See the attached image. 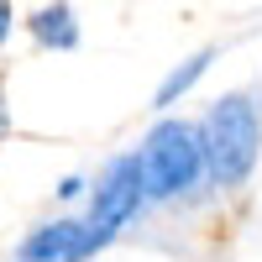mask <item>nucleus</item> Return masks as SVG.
<instances>
[{"label":"nucleus","instance_id":"1","mask_svg":"<svg viewBox=\"0 0 262 262\" xmlns=\"http://www.w3.org/2000/svg\"><path fill=\"white\" fill-rule=\"evenodd\" d=\"M142 184L147 200H179L205 173V126L189 121H158L142 142Z\"/></svg>","mask_w":262,"mask_h":262},{"label":"nucleus","instance_id":"2","mask_svg":"<svg viewBox=\"0 0 262 262\" xmlns=\"http://www.w3.org/2000/svg\"><path fill=\"white\" fill-rule=\"evenodd\" d=\"M262 152V126H257V105L247 95H226L205 121V168L221 189L247 184V173L257 168Z\"/></svg>","mask_w":262,"mask_h":262},{"label":"nucleus","instance_id":"3","mask_svg":"<svg viewBox=\"0 0 262 262\" xmlns=\"http://www.w3.org/2000/svg\"><path fill=\"white\" fill-rule=\"evenodd\" d=\"M147 200V184H142V158L137 152H121V158H111V168L100 173L95 184V200H90V226L95 231H121L131 215L142 210Z\"/></svg>","mask_w":262,"mask_h":262},{"label":"nucleus","instance_id":"4","mask_svg":"<svg viewBox=\"0 0 262 262\" xmlns=\"http://www.w3.org/2000/svg\"><path fill=\"white\" fill-rule=\"evenodd\" d=\"M105 242H111V231H95L90 221H53V226L32 231L16 257L21 262H84V257H95Z\"/></svg>","mask_w":262,"mask_h":262},{"label":"nucleus","instance_id":"5","mask_svg":"<svg viewBox=\"0 0 262 262\" xmlns=\"http://www.w3.org/2000/svg\"><path fill=\"white\" fill-rule=\"evenodd\" d=\"M27 27H32V37L42 42V48H58V53H74L79 48V21H74L69 6H42Z\"/></svg>","mask_w":262,"mask_h":262},{"label":"nucleus","instance_id":"6","mask_svg":"<svg viewBox=\"0 0 262 262\" xmlns=\"http://www.w3.org/2000/svg\"><path fill=\"white\" fill-rule=\"evenodd\" d=\"M210 63H215V48H205V53H194V58L184 63V69H173V74H168V79L158 84V100H152V105H158V111H168V105L179 100V95H189L194 84L205 79V69H210Z\"/></svg>","mask_w":262,"mask_h":262},{"label":"nucleus","instance_id":"7","mask_svg":"<svg viewBox=\"0 0 262 262\" xmlns=\"http://www.w3.org/2000/svg\"><path fill=\"white\" fill-rule=\"evenodd\" d=\"M79 194H84V179H79V173H74V179H63V184H58V200H79Z\"/></svg>","mask_w":262,"mask_h":262},{"label":"nucleus","instance_id":"8","mask_svg":"<svg viewBox=\"0 0 262 262\" xmlns=\"http://www.w3.org/2000/svg\"><path fill=\"white\" fill-rule=\"evenodd\" d=\"M11 21H16V16H11V0H0V42H6V32H11Z\"/></svg>","mask_w":262,"mask_h":262},{"label":"nucleus","instance_id":"9","mask_svg":"<svg viewBox=\"0 0 262 262\" xmlns=\"http://www.w3.org/2000/svg\"><path fill=\"white\" fill-rule=\"evenodd\" d=\"M0 126H6V111H0Z\"/></svg>","mask_w":262,"mask_h":262}]
</instances>
